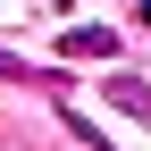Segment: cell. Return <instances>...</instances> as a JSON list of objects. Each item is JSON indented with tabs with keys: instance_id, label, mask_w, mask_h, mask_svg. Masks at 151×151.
I'll return each mask as SVG.
<instances>
[{
	"instance_id": "3957f363",
	"label": "cell",
	"mask_w": 151,
	"mask_h": 151,
	"mask_svg": "<svg viewBox=\"0 0 151 151\" xmlns=\"http://www.w3.org/2000/svg\"><path fill=\"white\" fill-rule=\"evenodd\" d=\"M143 25H151V0H143Z\"/></svg>"
},
{
	"instance_id": "277c9868",
	"label": "cell",
	"mask_w": 151,
	"mask_h": 151,
	"mask_svg": "<svg viewBox=\"0 0 151 151\" xmlns=\"http://www.w3.org/2000/svg\"><path fill=\"white\" fill-rule=\"evenodd\" d=\"M59 9H76V0H59Z\"/></svg>"
},
{
	"instance_id": "6da1fadb",
	"label": "cell",
	"mask_w": 151,
	"mask_h": 151,
	"mask_svg": "<svg viewBox=\"0 0 151 151\" xmlns=\"http://www.w3.org/2000/svg\"><path fill=\"white\" fill-rule=\"evenodd\" d=\"M59 59H118V34H109V25H67Z\"/></svg>"
},
{
	"instance_id": "7a4b0ae2",
	"label": "cell",
	"mask_w": 151,
	"mask_h": 151,
	"mask_svg": "<svg viewBox=\"0 0 151 151\" xmlns=\"http://www.w3.org/2000/svg\"><path fill=\"white\" fill-rule=\"evenodd\" d=\"M109 109H126V118L151 126V84H143V76H109Z\"/></svg>"
}]
</instances>
